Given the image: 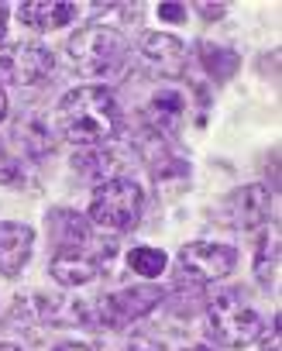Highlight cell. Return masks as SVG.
Returning a JSON list of instances; mask_svg holds the SVG:
<instances>
[{"mask_svg":"<svg viewBox=\"0 0 282 351\" xmlns=\"http://www.w3.org/2000/svg\"><path fill=\"white\" fill-rule=\"evenodd\" d=\"M55 124H59V134L73 145H83V148L107 145L110 138L120 134V107H117L114 90L103 83L69 90L59 100Z\"/></svg>","mask_w":282,"mask_h":351,"instance_id":"cell-1","label":"cell"},{"mask_svg":"<svg viewBox=\"0 0 282 351\" xmlns=\"http://www.w3.org/2000/svg\"><path fill=\"white\" fill-rule=\"evenodd\" d=\"M66 52H69L73 69L79 76H86V80H117L127 69V62H131L127 38L117 28H110V25H86V28H79L69 38Z\"/></svg>","mask_w":282,"mask_h":351,"instance_id":"cell-2","label":"cell"},{"mask_svg":"<svg viewBox=\"0 0 282 351\" xmlns=\"http://www.w3.org/2000/svg\"><path fill=\"white\" fill-rule=\"evenodd\" d=\"M203 324H207L210 341H217L224 348H248L265 330L261 313L244 300L241 289H224V293L210 296L207 310H203Z\"/></svg>","mask_w":282,"mask_h":351,"instance_id":"cell-3","label":"cell"},{"mask_svg":"<svg viewBox=\"0 0 282 351\" xmlns=\"http://www.w3.org/2000/svg\"><path fill=\"white\" fill-rule=\"evenodd\" d=\"M141 214H145V190L134 180H127V176H120V180H107L97 186L90 210H86V221L93 228L120 234V231L138 228Z\"/></svg>","mask_w":282,"mask_h":351,"instance_id":"cell-4","label":"cell"},{"mask_svg":"<svg viewBox=\"0 0 282 351\" xmlns=\"http://www.w3.org/2000/svg\"><path fill=\"white\" fill-rule=\"evenodd\" d=\"M238 265V248L220 241H190L176 255V279L183 286H207L217 279H227Z\"/></svg>","mask_w":282,"mask_h":351,"instance_id":"cell-5","label":"cell"},{"mask_svg":"<svg viewBox=\"0 0 282 351\" xmlns=\"http://www.w3.org/2000/svg\"><path fill=\"white\" fill-rule=\"evenodd\" d=\"M166 293L152 282L145 286H127V289H117V293H107L97 306H93V324L100 327H110V330H120V327H131L134 320L149 317L155 306H162Z\"/></svg>","mask_w":282,"mask_h":351,"instance_id":"cell-6","label":"cell"},{"mask_svg":"<svg viewBox=\"0 0 282 351\" xmlns=\"http://www.w3.org/2000/svg\"><path fill=\"white\" fill-rule=\"evenodd\" d=\"M55 69V56L42 42H14L0 56V80L8 86H42Z\"/></svg>","mask_w":282,"mask_h":351,"instance_id":"cell-7","label":"cell"},{"mask_svg":"<svg viewBox=\"0 0 282 351\" xmlns=\"http://www.w3.org/2000/svg\"><path fill=\"white\" fill-rule=\"evenodd\" d=\"M217 221L224 228H238V231H255L265 228L272 221V190L261 183L251 186H238L234 193H227L217 207H214Z\"/></svg>","mask_w":282,"mask_h":351,"instance_id":"cell-8","label":"cell"},{"mask_svg":"<svg viewBox=\"0 0 282 351\" xmlns=\"http://www.w3.org/2000/svg\"><path fill=\"white\" fill-rule=\"evenodd\" d=\"M138 56L152 73L172 80L186 69V45L169 32H145L138 38Z\"/></svg>","mask_w":282,"mask_h":351,"instance_id":"cell-9","label":"cell"},{"mask_svg":"<svg viewBox=\"0 0 282 351\" xmlns=\"http://www.w3.org/2000/svg\"><path fill=\"white\" fill-rule=\"evenodd\" d=\"M31 248H35V231L28 224L0 221V276L14 279L28 265Z\"/></svg>","mask_w":282,"mask_h":351,"instance_id":"cell-10","label":"cell"},{"mask_svg":"<svg viewBox=\"0 0 282 351\" xmlns=\"http://www.w3.org/2000/svg\"><path fill=\"white\" fill-rule=\"evenodd\" d=\"M49 272H52V279L59 286H69V289L73 286H86V282H93L100 276V258L93 252H86V248H59L52 265H49Z\"/></svg>","mask_w":282,"mask_h":351,"instance_id":"cell-11","label":"cell"},{"mask_svg":"<svg viewBox=\"0 0 282 351\" xmlns=\"http://www.w3.org/2000/svg\"><path fill=\"white\" fill-rule=\"evenodd\" d=\"M73 165H76V172L90 176V180L107 183V180H120V176H124V169H127V155L117 152V148L97 145V148H83V152H76V155H73Z\"/></svg>","mask_w":282,"mask_h":351,"instance_id":"cell-12","label":"cell"},{"mask_svg":"<svg viewBox=\"0 0 282 351\" xmlns=\"http://www.w3.org/2000/svg\"><path fill=\"white\" fill-rule=\"evenodd\" d=\"M76 14H79V8L76 4H66V0H31V4H21L18 8L21 25H28L35 32H59Z\"/></svg>","mask_w":282,"mask_h":351,"instance_id":"cell-13","label":"cell"},{"mask_svg":"<svg viewBox=\"0 0 282 351\" xmlns=\"http://www.w3.org/2000/svg\"><path fill=\"white\" fill-rule=\"evenodd\" d=\"M183 114H186V97H183L179 90H172V86L159 90V93L149 100V107H145V121H149V128H152L155 134H172V131L179 128Z\"/></svg>","mask_w":282,"mask_h":351,"instance_id":"cell-14","label":"cell"},{"mask_svg":"<svg viewBox=\"0 0 282 351\" xmlns=\"http://www.w3.org/2000/svg\"><path fill=\"white\" fill-rule=\"evenodd\" d=\"M49 228H52V241L59 248H83V245H90V231H93V224L76 210H52Z\"/></svg>","mask_w":282,"mask_h":351,"instance_id":"cell-15","label":"cell"},{"mask_svg":"<svg viewBox=\"0 0 282 351\" xmlns=\"http://www.w3.org/2000/svg\"><path fill=\"white\" fill-rule=\"evenodd\" d=\"M275 272H279V231L272 224H265L261 241H258V252H255V276H258V282L265 289H272Z\"/></svg>","mask_w":282,"mask_h":351,"instance_id":"cell-16","label":"cell"},{"mask_svg":"<svg viewBox=\"0 0 282 351\" xmlns=\"http://www.w3.org/2000/svg\"><path fill=\"white\" fill-rule=\"evenodd\" d=\"M196 52H200L203 69H207L214 80H231V76L238 73V66H241L238 52L220 49V45H210V42H200V45H196Z\"/></svg>","mask_w":282,"mask_h":351,"instance_id":"cell-17","label":"cell"},{"mask_svg":"<svg viewBox=\"0 0 282 351\" xmlns=\"http://www.w3.org/2000/svg\"><path fill=\"white\" fill-rule=\"evenodd\" d=\"M169 265V255L162 248H152V245H138L127 252V269L138 272L141 279H159Z\"/></svg>","mask_w":282,"mask_h":351,"instance_id":"cell-18","label":"cell"},{"mask_svg":"<svg viewBox=\"0 0 282 351\" xmlns=\"http://www.w3.org/2000/svg\"><path fill=\"white\" fill-rule=\"evenodd\" d=\"M21 145L28 148V155L31 158H42V155H49L52 152V138H45V124L35 117V121H28V124H21Z\"/></svg>","mask_w":282,"mask_h":351,"instance_id":"cell-19","label":"cell"},{"mask_svg":"<svg viewBox=\"0 0 282 351\" xmlns=\"http://www.w3.org/2000/svg\"><path fill=\"white\" fill-rule=\"evenodd\" d=\"M0 183L4 186H25V169H21V162L11 158L4 141H0Z\"/></svg>","mask_w":282,"mask_h":351,"instance_id":"cell-20","label":"cell"},{"mask_svg":"<svg viewBox=\"0 0 282 351\" xmlns=\"http://www.w3.org/2000/svg\"><path fill=\"white\" fill-rule=\"evenodd\" d=\"M159 18L166 25H183L186 21V8L183 4H159Z\"/></svg>","mask_w":282,"mask_h":351,"instance_id":"cell-21","label":"cell"},{"mask_svg":"<svg viewBox=\"0 0 282 351\" xmlns=\"http://www.w3.org/2000/svg\"><path fill=\"white\" fill-rule=\"evenodd\" d=\"M261 344H265V351H279V317H272V324L261 330V337H258Z\"/></svg>","mask_w":282,"mask_h":351,"instance_id":"cell-22","label":"cell"},{"mask_svg":"<svg viewBox=\"0 0 282 351\" xmlns=\"http://www.w3.org/2000/svg\"><path fill=\"white\" fill-rule=\"evenodd\" d=\"M196 14L207 18V21H220V18L227 14V8H224V4H196Z\"/></svg>","mask_w":282,"mask_h":351,"instance_id":"cell-23","label":"cell"},{"mask_svg":"<svg viewBox=\"0 0 282 351\" xmlns=\"http://www.w3.org/2000/svg\"><path fill=\"white\" fill-rule=\"evenodd\" d=\"M55 351H100V348L90 341H62V344H55Z\"/></svg>","mask_w":282,"mask_h":351,"instance_id":"cell-24","label":"cell"},{"mask_svg":"<svg viewBox=\"0 0 282 351\" xmlns=\"http://www.w3.org/2000/svg\"><path fill=\"white\" fill-rule=\"evenodd\" d=\"M127 351H162V344H152V341H134Z\"/></svg>","mask_w":282,"mask_h":351,"instance_id":"cell-25","label":"cell"},{"mask_svg":"<svg viewBox=\"0 0 282 351\" xmlns=\"http://www.w3.org/2000/svg\"><path fill=\"white\" fill-rule=\"evenodd\" d=\"M8 14H11V8L0 4V38H4V32H8Z\"/></svg>","mask_w":282,"mask_h":351,"instance_id":"cell-26","label":"cell"},{"mask_svg":"<svg viewBox=\"0 0 282 351\" xmlns=\"http://www.w3.org/2000/svg\"><path fill=\"white\" fill-rule=\"evenodd\" d=\"M8 117V93H4V86H0V121Z\"/></svg>","mask_w":282,"mask_h":351,"instance_id":"cell-27","label":"cell"},{"mask_svg":"<svg viewBox=\"0 0 282 351\" xmlns=\"http://www.w3.org/2000/svg\"><path fill=\"white\" fill-rule=\"evenodd\" d=\"M0 351H21L18 344H11V341H0Z\"/></svg>","mask_w":282,"mask_h":351,"instance_id":"cell-28","label":"cell"},{"mask_svg":"<svg viewBox=\"0 0 282 351\" xmlns=\"http://www.w3.org/2000/svg\"><path fill=\"white\" fill-rule=\"evenodd\" d=\"M186 351H214V348H207V344H196V348H186Z\"/></svg>","mask_w":282,"mask_h":351,"instance_id":"cell-29","label":"cell"}]
</instances>
